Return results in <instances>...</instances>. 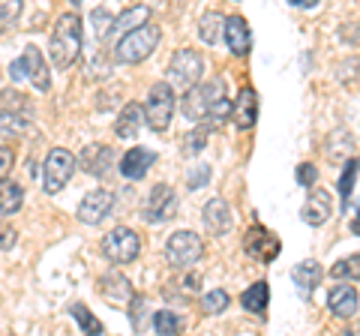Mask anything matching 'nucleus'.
Wrapping results in <instances>:
<instances>
[{
  "mask_svg": "<svg viewBox=\"0 0 360 336\" xmlns=\"http://www.w3.org/2000/svg\"><path fill=\"white\" fill-rule=\"evenodd\" d=\"M150 165H156V153L148 148H132L129 153H123L120 160V174L127 181H141L150 172Z\"/></svg>",
  "mask_w": 360,
  "mask_h": 336,
  "instance_id": "nucleus-15",
  "label": "nucleus"
},
{
  "mask_svg": "<svg viewBox=\"0 0 360 336\" xmlns=\"http://www.w3.org/2000/svg\"><path fill=\"white\" fill-rule=\"evenodd\" d=\"M150 328L162 336H174V333L184 330V318H180L174 309H156L150 316Z\"/></svg>",
  "mask_w": 360,
  "mask_h": 336,
  "instance_id": "nucleus-29",
  "label": "nucleus"
},
{
  "mask_svg": "<svg viewBox=\"0 0 360 336\" xmlns=\"http://www.w3.org/2000/svg\"><path fill=\"white\" fill-rule=\"evenodd\" d=\"M210 181V168L207 165H198V172L189 177V189H198L201 183H207Z\"/></svg>",
  "mask_w": 360,
  "mask_h": 336,
  "instance_id": "nucleus-43",
  "label": "nucleus"
},
{
  "mask_svg": "<svg viewBox=\"0 0 360 336\" xmlns=\"http://www.w3.org/2000/svg\"><path fill=\"white\" fill-rule=\"evenodd\" d=\"M21 132H27V117H25V115H18V111L0 108V141L18 138Z\"/></svg>",
  "mask_w": 360,
  "mask_h": 336,
  "instance_id": "nucleus-28",
  "label": "nucleus"
},
{
  "mask_svg": "<svg viewBox=\"0 0 360 336\" xmlns=\"http://www.w3.org/2000/svg\"><path fill=\"white\" fill-rule=\"evenodd\" d=\"M201 75H205V58L195 49H180L172 54V60H168V84L174 91H189L193 84L201 82Z\"/></svg>",
  "mask_w": 360,
  "mask_h": 336,
  "instance_id": "nucleus-4",
  "label": "nucleus"
},
{
  "mask_svg": "<svg viewBox=\"0 0 360 336\" xmlns=\"http://www.w3.org/2000/svg\"><path fill=\"white\" fill-rule=\"evenodd\" d=\"M78 162H82V168L87 174L103 177V174L111 172V165H115V150H111L108 144H90V148H84Z\"/></svg>",
  "mask_w": 360,
  "mask_h": 336,
  "instance_id": "nucleus-18",
  "label": "nucleus"
},
{
  "mask_svg": "<svg viewBox=\"0 0 360 336\" xmlns=\"http://www.w3.org/2000/svg\"><path fill=\"white\" fill-rule=\"evenodd\" d=\"M231 120V99H229V84L225 78H210L207 82V117L205 123L210 129H219Z\"/></svg>",
  "mask_w": 360,
  "mask_h": 336,
  "instance_id": "nucleus-9",
  "label": "nucleus"
},
{
  "mask_svg": "<svg viewBox=\"0 0 360 336\" xmlns=\"http://www.w3.org/2000/svg\"><path fill=\"white\" fill-rule=\"evenodd\" d=\"M0 108L6 111H18V115H27V99L21 96L18 91H0Z\"/></svg>",
  "mask_w": 360,
  "mask_h": 336,
  "instance_id": "nucleus-38",
  "label": "nucleus"
},
{
  "mask_svg": "<svg viewBox=\"0 0 360 336\" xmlns=\"http://www.w3.org/2000/svg\"><path fill=\"white\" fill-rule=\"evenodd\" d=\"M15 162V150L13 148H0V177H6V172Z\"/></svg>",
  "mask_w": 360,
  "mask_h": 336,
  "instance_id": "nucleus-41",
  "label": "nucleus"
},
{
  "mask_svg": "<svg viewBox=\"0 0 360 336\" xmlns=\"http://www.w3.org/2000/svg\"><path fill=\"white\" fill-rule=\"evenodd\" d=\"M354 150V136L348 129H333L328 141H324V153H328V160L333 162H345L348 156Z\"/></svg>",
  "mask_w": 360,
  "mask_h": 336,
  "instance_id": "nucleus-24",
  "label": "nucleus"
},
{
  "mask_svg": "<svg viewBox=\"0 0 360 336\" xmlns=\"http://www.w3.org/2000/svg\"><path fill=\"white\" fill-rule=\"evenodd\" d=\"M141 127H144V108H141L139 103H127V105L120 108L117 123H115L117 138H127V141H132V138L141 132Z\"/></svg>",
  "mask_w": 360,
  "mask_h": 336,
  "instance_id": "nucleus-20",
  "label": "nucleus"
},
{
  "mask_svg": "<svg viewBox=\"0 0 360 336\" xmlns=\"http://www.w3.org/2000/svg\"><path fill=\"white\" fill-rule=\"evenodd\" d=\"M9 78H13V82H25L27 78V66H25V60H13V66H9Z\"/></svg>",
  "mask_w": 360,
  "mask_h": 336,
  "instance_id": "nucleus-44",
  "label": "nucleus"
},
{
  "mask_svg": "<svg viewBox=\"0 0 360 336\" xmlns=\"http://www.w3.org/2000/svg\"><path fill=\"white\" fill-rule=\"evenodd\" d=\"M357 172H360V160H352V156H348V160H345V172L340 177V193H342V205L345 207H348V198H352V193H354Z\"/></svg>",
  "mask_w": 360,
  "mask_h": 336,
  "instance_id": "nucleus-36",
  "label": "nucleus"
},
{
  "mask_svg": "<svg viewBox=\"0 0 360 336\" xmlns=\"http://www.w3.org/2000/svg\"><path fill=\"white\" fill-rule=\"evenodd\" d=\"M357 214H360V201H357Z\"/></svg>",
  "mask_w": 360,
  "mask_h": 336,
  "instance_id": "nucleus-48",
  "label": "nucleus"
},
{
  "mask_svg": "<svg viewBox=\"0 0 360 336\" xmlns=\"http://www.w3.org/2000/svg\"><path fill=\"white\" fill-rule=\"evenodd\" d=\"M15 228H6V226H0V250H13L15 246Z\"/></svg>",
  "mask_w": 360,
  "mask_h": 336,
  "instance_id": "nucleus-42",
  "label": "nucleus"
},
{
  "mask_svg": "<svg viewBox=\"0 0 360 336\" xmlns=\"http://www.w3.org/2000/svg\"><path fill=\"white\" fill-rule=\"evenodd\" d=\"M49 54H51V63L58 66V70H70V66L78 60V54H82V18L75 13H63L58 21H54Z\"/></svg>",
  "mask_w": 360,
  "mask_h": 336,
  "instance_id": "nucleus-1",
  "label": "nucleus"
},
{
  "mask_svg": "<svg viewBox=\"0 0 360 336\" xmlns=\"http://www.w3.org/2000/svg\"><path fill=\"white\" fill-rule=\"evenodd\" d=\"M201 255H205V240H201L195 231H174L165 243V261L172 264L174 271L195 267V261H201Z\"/></svg>",
  "mask_w": 360,
  "mask_h": 336,
  "instance_id": "nucleus-5",
  "label": "nucleus"
},
{
  "mask_svg": "<svg viewBox=\"0 0 360 336\" xmlns=\"http://www.w3.org/2000/svg\"><path fill=\"white\" fill-rule=\"evenodd\" d=\"M330 214H333V198H330V193H328V189L309 186V195H307V205H303V210H300V219L307 222V226L319 228V226H324V222L330 219Z\"/></svg>",
  "mask_w": 360,
  "mask_h": 336,
  "instance_id": "nucleus-13",
  "label": "nucleus"
},
{
  "mask_svg": "<svg viewBox=\"0 0 360 336\" xmlns=\"http://www.w3.org/2000/svg\"><path fill=\"white\" fill-rule=\"evenodd\" d=\"M160 39H162V30L148 21V25L123 33L120 42L115 46V58H117V63L135 66V63H141V60L150 58V54L156 51V46H160Z\"/></svg>",
  "mask_w": 360,
  "mask_h": 336,
  "instance_id": "nucleus-2",
  "label": "nucleus"
},
{
  "mask_svg": "<svg viewBox=\"0 0 360 336\" xmlns=\"http://www.w3.org/2000/svg\"><path fill=\"white\" fill-rule=\"evenodd\" d=\"M207 138H210V127H207V123H201V127H195V129L186 132L180 148H184L186 156H195V153H201V150L207 148Z\"/></svg>",
  "mask_w": 360,
  "mask_h": 336,
  "instance_id": "nucleus-31",
  "label": "nucleus"
},
{
  "mask_svg": "<svg viewBox=\"0 0 360 336\" xmlns=\"http://www.w3.org/2000/svg\"><path fill=\"white\" fill-rule=\"evenodd\" d=\"M288 4L297 6V9H315V6L321 4V0H288Z\"/></svg>",
  "mask_w": 360,
  "mask_h": 336,
  "instance_id": "nucleus-45",
  "label": "nucleus"
},
{
  "mask_svg": "<svg viewBox=\"0 0 360 336\" xmlns=\"http://www.w3.org/2000/svg\"><path fill=\"white\" fill-rule=\"evenodd\" d=\"M315 181H319V168H315L312 162H303V165H297V183L300 186H315Z\"/></svg>",
  "mask_w": 360,
  "mask_h": 336,
  "instance_id": "nucleus-40",
  "label": "nucleus"
},
{
  "mask_svg": "<svg viewBox=\"0 0 360 336\" xmlns=\"http://www.w3.org/2000/svg\"><path fill=\"white\" fill-rule=\"evenodd\" d=\"M180 108H184L186 120L205 123V117H207V84H193L189 91H184Z\"/></svg>",
  "mask_w": 360,
  "mask_h": 336,
  "instance_id": "nucleus-21",
  "label": "nucleus"
},
{
  "mask_svg": "<svg viewBox=\"0 0 360 336\" xmlns=\"http://www.w3.org/2000/svg\"><path fill=\"white\" fill-rule=\"evenodd\" d=\"M99 291H103V297H108V300H129L132 297L129 279L120 276V273H108V276L99 279Z\"/></svg>",
  "mask_w": 360,
  "mask_h": 336,
  "instance_id": "nucleus-27",
  "label": "nucleus"
},
{
  "mask_svg": "<svg viewBox=\"0 0 360 336\" xmlns=\"http://www.w3.org/2000/svg\"><path fill=\"white\" fill-rule=\"evenodd\" d=\"M201 219H205V228L210 231V234H225L231 228V207H229V201L225 198H210L207 205H205V210H201Z\"/></svg>",
  "mask_w": 360,
  "mask_h": 336,
  "instance_id": "nucleus-16",
  "label": "nucleus"
},
{
  "mask_svg": "<svg viewBox=\"0 0 360 336\" xmlns=\"http://www.w3.org/2000/svg\"><path fill=\"white\" fill-rule=\"evenodd\" d=\"M177 214V193L168 183L153 186V193L148 195V205H144V219L150 226H162V222L174 219Z\"/></svg>",
  "mask_w": 360,
  "mask_h": 336,
  "instance_id": "nucleus-10",
  "label": "nucleus"
},
{
  "mask_svg": "<svg viewBox=\"0 0 360 336\" xmlns=\"http://www.w3.org/2000/svg\"><path fill=\"white\" fill-rule=\"evenodd\" d=\"M21 60H25L27 66V78L33 84H37V91L45 93L51 87V75H49V66H45V58H42V51L37 46H27L25 54H21Z\"/></svg>",
  "mask_w": 360,
  "mask_h": 336,
  "instance_id": "nucleus-19",
  "label": "nucleus"
},
{
  "mask_svg": "<svg viewBox=\"0 0 360 336\" xmlns=\"http://www.w3.org/2000/svg\"><path fill=\"white\" fill-rule=\"evenodd\" d=\"M25 205V189L9 177H0V217H13Z\"/></svg>",
  "mask_w": 360,
  "mask_h": 336,
  "instance_id": "nucleus-25",
  "label": "nucleus"
},
{
  "mask_svg": "<svg viewBox=\"0 0 360 336\" xmlns=\"http://www.w3.org/2000/svg\"><path fill=\"white\" fill-rule=\"evenodd\" d=\"M222 27H225V15L222 13H205L198 18V37L205 46H217L222 39Z\"/></svg>",
  "mask_w": 360,
  "mask_h": 336,
  "instance_id": "nucleus-26",
  "label": "nucleus"
},
{
  "mask_svg": "<svg viewBox=\"0 0 360 336\" xmlns=\"http://www.w3.org/2000/svg\"><path fill=\"white\" fill-rule=\"evenodd\" d=\"M111 207H115L111 189H94V193H87L82 198V205H78V219H82L84 226H99V222L111 214Z\"/></svg>",
  "mask_w": 360,
  "mask_h": 336,
  "instance_id": "nucleus-11",
  "label": "nucleus"
},
{
  "mask_svg": "<svg viewBox=\"0 0 360 336\" xmlns=\"http://www.w3.org/2000/svg\"><path fill=\"white\" fill-rule=\"evenodd\" d=\"M328 306H330V312H333L336 318H352L354 312L360 309V295H357V288L348 285V283L333 285V288L328 291Z\"/></svg>",
  "mask_w": 360,
  "mask_h": 336,
  "instance_id": "nucleus-14",
  "label": "nucleus"
},
{
  "mask_svg": "<svg viewBox=\"0 0 360 336\" xmlns=\"http://www.w3.org/2000/svg\"><path fill=\"white\" fill-rule=\"evenodd\" d=\"M243 250H246V255H252L255 261L270 264L279 252H283V243H279V238L270 228L250 226V228H246V234H243Z\"/></svg>",
  "mask_w": 360,
  "mask_h": 336,
  "instance_id": "nucleus-8",
  "label": "nucleus"
},
{
  "mask_svg": "<svg viewBox=\"0 0 360 336\" xmlns=\"http://www.w3.org/2000/svg\"><path fill=\"white\" fill-rule=\"evenodd\" d=\"M75 168H78V160L66 148L49 150V156H45V165H42V189L49 195L60 193V189L72 181Z\"/></svg>",
  "mask_w": 360,
  "mask_h": 336,
  "instance_id": "nucleus-6",
  "label": "nucleus"
},
{
  "mask_svg": "<svg viewBox=\"0 0 360 336\" xmlns=\"http://www.w3.org/2000/svg\"><path fill=\"white\" fill-rule=\"evenodd\" d=\"M267 304H270V285L264 283V279H262V283H252L240 295V306L246 312H252V316H258V318H264Z\"/></svg>",
  "mask_w": 360,
  "mask_h": 336,
  "instance_id": "nucleus-22",
  "label": "nucleus"
},
{
  "mask_svg": "<svg viewBox=\"0 0 360 336\" xmlns=\"http://www.w3.org/2000/svg\"><path fill=\"white\" fill-rule=\"evenodd\" d=\"M330 276L333 279H348V283H354L360 279V252L348 255V259H340L333 267H330Z\"/></svg>",
  "mask_w": 360,
  "mask_h": 336,
  "instance_id": "nucleus-35",
  "label": "nucleus"
},
{
  "mask_svg": "<svg viewBox=\"0 0 360 336\" xmlns=\"http://www.w3.org/2000/svg\"><path fill=\"white\" fill-rule=\"evenodd\" d=\"M291 276H295V283H297V291H303V297H309L312 291L321 285V264L307 259L291 271Z\"/></svg>",
  "mask_w": 360,
  "mask_h": 336,
  "instance_id": "nucleus-23",
  "label": "nucleus"
},
{
  "mask_svg": "<svg viewBox=\"0 0 360 336\" xmlns=\"http://www.w3.org/2000/svg\"><path fill=\"white\" fill-rule=\"evenodd\" d=\"M103 252H105V259L115 261V264H132L135 259H139V252H141L139 231L123 228V226L115 228V231H108L105 240H103Z\"/></svg>",
  "mask_w": 360,
  "mask_h": 336,
  "instance_id": "nucleus-7",
  "label": "nucleus"
},
{
  "mask_svg": "<svg viewBox=\"0 0 360 336\" xmlns=\"http://www.w3.org/2000/svg\"><path fill=\"white\" fill-rule=\"evenodd\" d=\"M231 120L238 129H252L258 120V93L252 87H243L238 103H231Z\"/></svg>",
  "mask_w": 360,
  "mask_h": 336,
  "instance_id": "nucleus-17",
  "label": "nucleus"
},
{
  "mask_svg": "<svg viewBox=\"0 0 360 336\" xmlns=\"http://www.w3.org/2000/svg\"><path fill=\"white\" fill-rule=\"evenodd\" d=\"M174 105H177L174 87L168 82H156L148 93V103H144V123H148L153 132H165L172 127Z\"/></svg>",
  "mask_w": 360,
  "mask_h": 336,
  "instance_id": "nucleus-3",
  "label": "nucleus"
},
{
  "mask_svg": "<svg viewBox=\"0 0 360 336\" xmlns=\"http://www.w3.org/2000/svg\"><path fill=\"white\" fill-rule=\"evenodd\" d=\"M150 15H153V13H150V6H132V9H127L123 15H117V18H115V30L129 33V30H135V27L148 25Z\"/></svg>",
  "mask_w": 360,
  "mask_h": 336,
  "instance_id": "nucleus-30",
  "label": "nucleus"
},
{
  "mask_svg": "<svg viewBox=\"0 0 360 336\" xmlns=\"http://www.w3.org/2000/svg\"><path fill=\"white\" fill-rule=\"evenodd\" d=\"M25 13V0H0V33L13 30Z\"/></svg>",
  "mask_w": 360,
  "mask_h": 336,
  "instance_id": "nucleus-34",
  "label": "nucleus"
},
{
  "mask_svg": "<svg viewBox=\"0 0 360 336\" xmlns=\"http://www.w3.org/2000/svg\"><path fill=\"white\" fill-rule=\"evenodd\" d=\"M70 312H72V318L84 328V333H103V330H105V328H103V321H99V318H96L94 312H90L84 304H75Z\"/></svg>",
  "mask_w": 360,
  "mask_h": 336,
  "instance_id": "nucleus-37",
  "label": "nucleus"
},
{
  "mask_svg": "<svg viewBox=\"0 0 360 336\" xmlns=\"http://www.w3.org/2000/svg\"><path fill=\"white\" fill-rule=\"evenodd\" d=\"M90 25H94V37L103 42L115 33V15H111L105 6H96L94 13H90Z\"/></svg>",
  "mask_w": 360,
  "mask_h": 336,
  "instance_id": "nucleus-32",
  "label": "nucleus"
},
{
  "mask_svg": "<svg viewBox=\"0 0 360 336\" xmlns=\"http://www.w3.org/2000/svg\"><path fill=\"white\" fill-rule=\"evenodd\" d=\"M222 39L229 51L234 58H246V54L252 51V30L250 25L240 18V15H229L225 18V27H222Z\"/></svg>",
  "mask_w": 360,
  "mask_h": 336,
  "instance_id": "nucleus-12",
  "label": "nucleus"
},
{
  "mask_svg": "<svg viewBox=\"0 0 360 336\" xmlns=\"http://www.w3.org/2000/svg\"><path fill=\"white\" fill-rule=\"evenodd\" d=\"M70 4H72V6H78V4H82V0H70Z\"/></svg>",
  "mask_w": 360,
  "mask_h": 336,
  "instance_id": "nucleus-47",
  "label": "nucleus"
},
{
  "mask_svg": "<svg viewBox=\"0 0 360 336\" xmlns=\"http://www.w3.org/2000/svg\"><path fill=\"white\" fill-rule=\"evenodd\" d=\"M352 231H354V234H357V238H360V214H357V217L352 219Z\"/></svg>",
  "mask_w": 360,
  "mask_h": 336,
  "instance_id": "nucleus-46",
  "label": "nucleus"
},
{
  "mask_svg": "<svg viewBox=\"0 0 360 336\" xmlns=\"http://www.w3.org/2000/svg\"><path fill=\"white\" fill-rule=\"evenodd\" d=\"M231 304V297H229V291H222V288H210L205 297H201V312L205 316H219V312H225Z\"/></svg>",
  "mask_w": 360,
  "mask_h": 336,
  "instance_id": "nucleus-33",
  "label": "nucleus"
},
{
  "mask_svg": "<svg viewBox=\"0 0 360 336\" xmlns=\"http://www.w3.org/2000/svg\"><path fill=\"white\" fill-rule=\"evenodd\" d=\"M340 82L342 84H357L360 82V58H352V60L340 63Z\"/></svg>",
  "mask_w": 360,
  "mask_h": 336,
  "instance_id": "nucleus-39",
  "label": "nucleus"
}]
</instances>
